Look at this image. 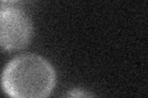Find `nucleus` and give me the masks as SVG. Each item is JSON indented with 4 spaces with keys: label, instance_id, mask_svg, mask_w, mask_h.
Segmentation results:
<instances>
[{
    "label": "nucleus",
    "instance_id": "20e7f679",
    "mask_svg": "<svg viewBox=\"0 0 148 98\" xmlns=\"http://www.w3.org/2000/svg\"><path fill=\"white\" fill-rule=\"evenodd\" d=\"M21 1V0H0V4H9V5H15L16 3Z\"/></svg>",
    "mask_w": 148,
    "mask_h": 98
},
{
    "label": "nucleus",
    "instance_id": "f257e3e1",
    "mask_svg": "<svg viewBox=\"0 0 148 98\" xmlns=\"http://www.w3.org/2000/svg\"><path fill=\"white\" fill-rule=\"evenodd\" d=\"M57 75L53 65L42 55H17L3 69L0 86L14 98H45L56 87Z\"/></svg>",
    "mask_w": 148,
    "mask_h": 98
},
{
    "label": "nucleus",
    "instance_id": "f03ea898",
    "mask_svg": "<svg viewBox=\"0 0 148 98\" xmlns=\"http://www.w3.org/2000/svg\"><path fill=\"white\" fill-rule=\"evenodd\" d=\"M30 15L16 5L0 4V49L8 53L25 49L34 37Z\"/></svg>",
    "mask_w": 148,
    "mask_h": 98
},
{
    "label": "nucleus",
    "instance_id": "7ed1b4c3",
    "mask_svg": "<svg viewBox=\"0 0 148 98\" xmlns=\"http://www.w3.org/2000/svg\"><path fill=\"white\" fill-rule=\"evenodd\" d=\"M67 96L68 97H90V96H94V95L90 92H85V91L78 90V88H74V90L67 92Z\"/></svg>",
    "mask_w": 148,
    "mask_h": 98
}]
</instances>
